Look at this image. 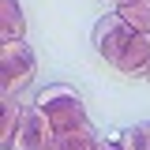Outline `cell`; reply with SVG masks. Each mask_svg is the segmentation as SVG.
Segmentation results:
<instances>
[{
  "label": "cell",
  "instance_id": "30bf717a",
  "mask_svg": "<svg viewBox=\"0 0 150 150\" xmlns=\"http://www.w3.org/2000/svg\"><path fill=\"white\" fill-rule=\"evenodd\" d=\"M98 150H124V146H120V139H116V143H105V139H101V143H98Z\"/></svg>",
  "mask_w": 150,
  "mask_h": 150
},
{
  "label": "cell",
  "instance_id": "8fae6325",
  "mask_svg": "<svg viewBox=\"0 0 150 150\" xmlns=\"http://www.w3.org/2000/svg\"><path fill=\"white\" fill-rule=\"evenodd\" d=\"M112 4H116V8H120V4H131V0H112Z\"/></svg>",
  "mask_w": 150,
  "mask_h": 150
},
{
  "label": "cell",
  "instance_id": "8992f818",
  "mask_svg": "<svg viewBox=\"0 0 150 150\" xmlns=\"http://www.w3.org/2000/svg\"><path fill=\"white\" fill-rule=\"evenodd\" d=\"M26 30V19H23V8L15 0H0V38L4 41H19Z\"/></svg>",
  "mask_w": 150,
  "mask_h": 150
},
{
  "label": "cell",
  "instance_id": "ba28073f",
  "mask_svg": "<svg viewBox=\"0 0 150 150\" xmlns=\"http://www.w3.org/2000/svg\"><path fill=\"white\" fill-rule=\"evenodd\" d=\"M116 15L124 19L131 30L150 34V0H131V4H120V8H116Z\"/></svg>",
  "mask_w": 150,
  "mask_h": 150
},
{
  "label": "cell",
  "instance_id": "3957f363",
  "mask_svg": "<svg viewBox=\"0 0 150 150\" xmlns=\"http://www.w3.org/2000/svg\"><path fill=\"white\" fill-rule=\"evenodd\" d=\"M34 105H41V109H45V116H49L53 131H68V128L86 124V105H83V98H79L71 86H64V83L45 86V90L34 98Z\"/></svg>",
  "mask_w": 150,
  "mask_h": 150
},
{
  "label": "cell",
  "instance_id": "6da1fadb",
  "mask_svg": "<svg viewBox=\"0 0 150 150\" xmlns=\"http://www.w3.org/2000/svg\"><path fill=\"white\" fill-rule=\"evenodd\" d=\"M94 49L105 56L120 75H146L150 71V34L131 30L120 15H105L94 26Z\"/></svg>",
  "mask_w": 150,
  "mask_h": 150
},
{
  "label": "cell",
  "instance_id": "52a82bcc",
  "mask_svg": "<svg viewBox=\"0 0 150 150\" xmlns=\"http://www.w3.org/2000/svg\"><path fill=\"white\" fill-rule=\"evenodd\" d=\"M23 109L26 105H19L15 98H4V116H0V146L4 150H11V143H15V128L23 120Z\"/></svg>",
  "mask_w": 150,
  "mask_h": 150
},
{
  "label": "cell",
  "instance_id": "277c9868",
  "mask_svg": "<svg viewBox=\"0 0 150 150\" xmlns=\"http://www.w3.org/2000/svg\"><path fill=\"white\" fill-rule=\"evenodd\" d=\"M53 124H49V116L41 105H26L23 109V120H19L15 128V143L11 150H49L53 146Z\"/></svg>",
  "mask_w": 150,
  "mask_h": 150
},
{
  "label": "cell",
  "instance_id": "9c48e42d",
  "mask_svg": "<svg viewBox=\"0 0 150 150\" xmlns=\"http://www.w3.org/2000/svg\"><path fill=\"white\" fill-rule=\"evenodd\" d=\"M120 146L124 150H150V120L131 124V128L120 135Z\"/></svg>",
  "mask_w": 150,
  "mask_h": 150
},
{
  "label": "cell",
  "instance_id": "5b68a950",
  "mask_svg": "<svg viewBox=\"0 0 150 150\" xmlns=\"http://www.w3.org/2000/svg\"><path fill=\"white\" fill-rule=\"evenodd\" d=\"M98 131H94V124L86 120V124H79V128H68V131H56L53 135V146L49 150H98Z\"/></svg>",
  "mask_w": 150,
  "mask_h": 150
},
{
  "label": "cell",
  "instance_id": "7c38bea8",
  "mask_svg": "<svg viewBox=\"0 0 150 150\" xmlns=\"http://www.w3.org/2000/svg\"><path fill=\"white\" fill-rule=\"evenodd\" d=\"M146 83H150V71H146Z\"/></svg>",
  "mask_w": 150,
  "mask_h": 150
},
{
  "label": "cell",
  "instance_id": "7a4b0ae2",
  "mask_svg": "<svg viewBox=\"0 0 150 150\" xmlns=\"http://www.w3.org/2000/svg\"><path fill=\"white\" fill-rule=\"evenodd\" d=\"M34 75H38V64L23 38L0 45V94L4 98H15L19 90H26L34 83Z\"/></svg>",
  "mask_w": 150,
  "mask_h": 150
}]
</instances>
